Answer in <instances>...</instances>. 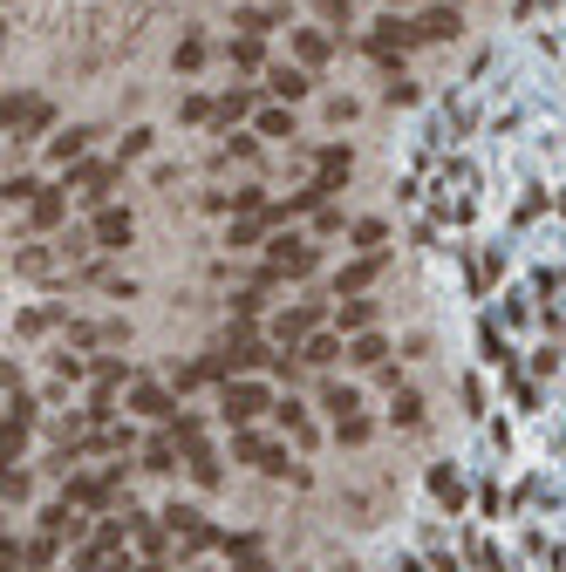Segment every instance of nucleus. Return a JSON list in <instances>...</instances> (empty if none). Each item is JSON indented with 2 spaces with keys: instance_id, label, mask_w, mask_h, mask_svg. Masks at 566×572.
Masks as SVG:
<instances>
[{
  "instance_id": "1",
  "label": "nucleus",
  "mask_w": 566,
  "mask_h": 572,
  "mask_svg": "<svg viewBox=\"0 0 566 572\" xmlns=\"http://www.w3.org/2000/svg\"><path fill=\"white\" fill-rule=\"evenodd\" d=\"M233 463H246V471H260L273 484H307V457L287 436H267V430H233Z\"/></svg>"
},
{
  "instance_id": "2",
  "label": "nucleus",
  "mask_w": 566,
  "mask_h": 572,
  "mask_svg": "<svg viewBox=\"0 0 566 572\" xmlns=\"http://www.w3.org/2000/svg\"><path fill=\"white\" fill-rule=\"evenodd\" d=\"M35 423H41V402H35L28 375L8 361V423H0V463H28V450H35Z\"/></svg>"
},
{
  "instance_id": "3",
  "label": "nucleus",
  "mask_w": 566,
  "mask_h": 572,
  "mask_svg": "<svg viewBox=\"0 0 566 572\" xmlns=\"http://www.w3.org/2000/svg\"><path fill=\"white\" fill-rule=\"evenodd\" d=\"M280 402V388L267 375H239V382H225L219 388V415H225V430H260L267 415Z\"/></svg>"
},
{
  "instance_id": "4",
  "label": "nucleus",
  "mask_w": 566,
  "mask_h": 572,
  "mask_svg": "<svg viewBox=\"0 0 566 572\" xmlns=\"http://www.w3.org/2000/svg\"><path fill=\"white\" fill-rule=\"evenodd\" d=\"M409 48H423V41H417V21L396 14V8H390V14H376L369 28H362V55H369V62H382V69H396V62L409 55Z\"/></svg>"
},
{
  "instance_id": "5",
  "label": "nucleus",
  "mask_w": 566,
  "mask_h": 572,
  "mask_svg": "<svg viewBox=\"0 0 566 572\" xmlns=\"http://www.w3.org/2000/svg\"><path fill=\"white\" fill-rule=\"evenodd\" d=\"M267 266H273V279H315L321 273V246L287 225V232H273V239H267Z\"/></svg>"
},
{
  "instance_id": "6",
  "label": "nucleus",
  "mask_w": 566,
  "mask_h": 572,
  "mask_svg": "<svg viewBox=\"0 0 566 572\" xmlns=\"http://www.w3.org/2000/svg\"><path fill=\"white\" fill-rule=\"evenodd\" d=\"M137 471H150V477H185V471H192V444H185L171 423H158V430L144 436V450H137Z\"/></svg>"
},
{
  "instance_id": "7",
  "label": "nucleus",
  "mask_w": 566,
  "mask_h": 572,
  "mask_svg": "<svg viewBox=\"0 0 566 572\" xmlns=\"http://www.w3.org/2000/svg\"><path fill=\"white\" fill-rule=\"evenodd\" d=\"M328 327V300H294V307H280V314L267 321V334L280 348H300V341H315V334Z\"/></svg>"
},
{
  "instance_id": "8",
  "label": "nucleus",
  "mask_w": 566,
  "mask_h": 572,
  "mask_svg": "<svg viewBox=\"0 0 566 572\" xmlns=\"http://www.w3.org/2000/svg\"><path fill=\"white\" fill-rule=\"evenodd\" d=\"M273 423H280V436L300 450V457H315L321 450V423H315V409H307L294 388H280V402H273Z\"/></svg>"
},
{
  "instance_id": "9",
  "label": "nucleus",
  "mask_w": 566,
  "mask_h": 572,
  "mask_svg": "<svg viewBox=\"0 0 566 572\" xmlns=\"http://www.w3.org/2000/svg\"><path fill=\"white\" fill-rule=\"evenodd\" d=\"M96 144H102V129H96V123H69V129H56V137L41 144V164L62 177V171H75V164H83Z\"/></svg>"
},
{
  "instance_id": "10",
  "label": "nucleus",
  "mask_w": 566,
  "mask_h": 572,
  "mask_svg": "<svg viewBox=\"0 0 566 572\" xmlns=\"http://www.w3.org/2000/svg\"><path fill=\"white\" fill-rule=\"evenodd\" d=\"M8 137H21V144L56 137V110H48L35 89H14V96H8Z\"/></svg>"
},
{
  "instance_id": "11",
  "label": "nucleus",
  "mask_w": 566,
  "mask_h": 572,
  "mask_svg": "<svg viewBox=\"0 0 566 572\" xmlns=\"http://www.w3.org/2000/svg\"><path fill=\"white\" fill-rule=\"evenodd\" d=\"M89 246L110 252V259H123V252L137 246V212H131V204H110V212H96V219H89Z\"/></svg>"
},
{
  "instance_id": "12",
  "label": "nucleus",
  "mask_w": 566,
  "mask_h": 572,
  "mask_svg": "<svg viewBox=\"0 0 566 572\" xmlns=\"http://www.w3.org/2000/svg\"><path fill=\"white\" fill-rule=\"evenodd\" d=\"M137 415V423H177V396L164 382H150V375H137V388H131V402H123Z\"/></svg>"
},
{
  "instance_id": "13",
  "label": "nucleus",
  "mask_w": 566,
  "mask_h": 572,
  "mask_svg": "<svg viewBox=\"0 0 566 572\" xmlns=\"http://www.w3.org/2000/svg\"><path fill=\"white\" fill-rule=\"evenodd\" d=\"M409 21H417V41H423V48H436V41H457V35H465V14H457L451 0H430V8H417Z\"/></svg>"
},
{
  "instance_id": "14",
  "label": "nucleus",
  "mask_w": 566,
  "mask_h": 572,
  "mask_svg": "<svg viewBox=\"0 0 566 572\" xmlns=\"http://www.w3.org/2000/svg\"><path fill=\"white\" fill-rule=\"evenodd\" d=\"M307 164H315V177L328 191H348V177H355V150L348 144H315L307 150Z\"/></svg>"
},
{
  "instance_id": "15",
  "label": "nucleus",
  "mask_w": 566,
  "mask_h": 572,
  "mask_svg": "<svg viewBox=\"0 0 566 572\" xmlns=\"http://www.w3.org/2000/svg\"><path fill=\"white\" fill-rule=\"evenodd\" d=\"M233 28L253 35V41H267L273 28H287V0H246V8H233Z\"/></svg>"
},
{
  "instance_id": "16",
  "label": "nucleus",
  "mask_w": 566,
  "mask_h": 572,
  "mask_svg": "<svg viewBox=\"0 0 566 572\" xmlns=\"http://www.w3.org/2000/svg\"><path fill=\"white\" fill-rule=\"evenodd\" d=\"M267 89L287 102V110H300V102L315 96V69H300V62H273V69H267Z\"/></svg>"
},
{
  "instance_id": "17",
  "label": "nucleus",
  "mask_w": 566,
  "mask_h": 572,
  "mask_svg": "<svg viewBox=\"0 0 566 572\" xmlns=\"http://www.w3.org/2000/svg\"><path fill=\"white\" fill-rule=\"evenodd\" d=\"M69 212H75V198H69L62 185H48V191H41V198L28 204V212H21V232H56V225H62Z\"/></svg>"
},
{
  "instance_id": "18",
  "label": "nucleus",
  "mask_w": 566,
  "mask_h": 572,
  "mask_svg": "<svg viewBox=\"0 0 566 572\" xmlns=\"http://www.w3.org/2000/svg\"><path fill=\"white\" fill-rule=\"evenodd\" d=\"M382 266H390V252H376V259H348V266L334 273V300H355V294H369V286L382 279Z\"/></svg>"
},
{
  "instance_id": "19",
  "label": "nucleus",
  "mask_w": 566,
  "mask_h": 572,
  "mask_svg": "<svg viewBox=\"0 0 566 572\" xmlns=\"http://www.w3.org/2000/svg\"><path fill=\"white\" fill-rule=\"evenodd\" d=\"M41 490V471H28V463H8V484H0V505H8V518H28Z\"/></svg>"
},
{
  "instance_id": "20",
  "label": "nucleus",
  "mask_w": 566,
  "mask_h": 572,
  "mask_svg": "<svg viewBox=\"0 0 566 572\" xmlns=\"http://www.w3.org/2000/svg\"><path fill=\"white\" fill-rule=\"evenodd\" d=\"M300 361H307V369H334V361H348V334L321 327L315 341H300Z\"/></svg>"
},
{
  "instance_id": "21",
  "label": "nucleus",
  "mask_w": 566,
  "mask_h": 572,
  "mask_svg": "<svg viewBox=\"0 0 566 572\" xmlns=\"http://www.w3.org/2000/svg\"><path fill=\"white\" fill-rule=\"evenodd\" d=\"M219 164H260V129H219Z\"/></svg>"
},
{
  "instance_id": "22",
  "label": "nucleus",
  "mask_w": 566,
  "mask_h": 572,
  "mask_svg": "<svg viewBox=\"0 0 566 572\" xmlns=\"http://www.w3.org/2000/svg\"><path fill=\"white\" fill-rule=\"evenodd\" d=\"M348 369H390V334H382V327L355 334V341H348Z\"/></svg>"
},
{
  "instance_id": "23",
  "label": "nucleus",
  "mask_w": 566,
  "mask_h": 572,
  "mask_svg": "<svg viewBox=\"0 0 566 572\" xmlns=\"http://www.w3.org/2000/svg\"><path fill=\"white\" fill-rule=\"evenodd\" d=\"M273 232H280V225H273L267 212H260V219H233V225H225V246H233V252H260Z\"/></svg>"
},
{
  "instance_id": "24",
  "label": "nucleus",
  "mask_w": 566,
  "mask_h": 572,
  "mask_svg": "<svg viewBox=\"0 0 566 572\" xmlns=\"http://www.w3.org/2000/svg\"><path fill=\"white\" fill-rule=\"evenodd\" d=\"M205 55H212V41H205L198 28H185V35H177V48H171V75H198Z\"/></svg>"
},
{
  "instance_id": "25",
  "label": "nucleus",
  "mask_w": 566,
  "mask_h": 572,
  "mask_svg": "<svg viewBox=\"0 0 566 572\" xmlns=\"http://www.w3.org/2000/svg\"><path fill=\"white\" fill-rule=\"evenodd\" d=\"M225 62H233V75H267V69H273L267 48L253 41V35H233V41H225Z\"/></svg>"
},
{
  "instance_id": "26",
  "label": "nucleus",
  "mask_w": 566,
  "mask_h": 572,
  "mask_svg": "<svg viewBox=\"0 0 566 572\" xmlns=\"http://www.w3.org/2000/svg\"><path fill=\"white\" fill-rule=\"evenodd\" d=\"M321 409H328V423L362 415V388H355V382H321Z\"/></svg>"
},
{
  "instance_id": "27",
  "label": "nucleus",
  "mask_w": 566,
  "mask_h": 572,
  "mask_svg": "<svg viewBox=\"0 0 566 572\" xmlns=\"http://www.w3.org/2000/svg\"><path fill=\"white\" fill-rule=\"evenodd\" d=\"M328 55H334V35L328 28H294V62L300 69H321Z\"/></svg>"
},
{
  "instance_id": "28",
  "label": "nucleus",
  "mask_w": 566,
  "mask_h": 572,
  "mask_svg": "<svg viewBox=\"0 0 566 572\" xmlns=\"http://www.w3.org/2000/svg\"><path fill=\"white\" fill-rule=\"evenodd\" d=\"M369 327H376V300L355 294V300L334 307V334H348V341H355V334H369Z\"/></svg>"
},
{
  "instance_id": "29",
  "label": "nucleus",
  "mask_w": 566,
  "mask_h": 572,
  "mask_svg": "<svg viewBox=\"0 0 566 572\" xmlns=\"http://www.w3.org/2000/svg\"><path fill=\"white\" fill-rule=\"evenodd\" d=\"M348 246H355V259L390 252V225H382V219H355V225H348Z\"/></svg>"
},
{
  "instance_id": "30",
  "label": "nucleus",
  "mask_w": 566,
  "mask_h": 572,
  "mask_svg": "<svg viewBox=\"0 0 566 572\" xmlns=\"http://www.w3.org/2000/svg\"><path fill=\"white\" fill-rule=\"evenodd\" d=\"M253 129H260V137H273V144H294V137H300V116L280 102V110H260V116H253Z\"/></svg>"
},
{
  "instance_id": "31",
  "label": "nucleus",
  "mask_w": 566,
  "mask_h": 572,
  "mask_svg": "<svg viewBox=\"0 0 566 572\" xmlns=\"http://www.w3.org/2000/svg\"><path fill=\"white\" fill-rule=\"evenodd\" d=\"M0 191H8V212H28L48 185H41V171H8V185H0Z\"/></svg>"
},
{
  "instance_id": "32",
  "label": "nucleus",
  "mask_w": 566,
  "mask_h": 572,
  "mask_svg": "<svg viewBox=\"0 0 566 572\" xmlns=\"http://www.w3.org/2000/svg\"><path fill=\"white\" fill-rule=\"evenodd\" d=\"M300 375H307L300 348H273V361H267V382H273V388H300Z\"/></svg>"
},
{
  "instance_id": "33",
  "label": "nucleus",
  "mask_w": 566,
  "mask_h": 572,
  "mask_svg": "<svg viewBox=\"0 0 566 572\" xmlns=\"http://www.w3.org/2000/svg\"><path fill=\"white\" fill-rule=\"evenodd\" d=\"M198 490H219V477H225V463H219V450L212 444H192V471H185Z\"/></svg>"
},
{
  "instance_id": "34",
  "label": "nucleus",
  "mask_w": 566,
  "mask_h": 572,
  "mask_svg": "<svg viewBox=\"0 0 566 572\" xmlns=\"http://www.w3.org/2000/svg\"><path fill=\"white\" fill-rule=\"evenodd\" d=\"M390 423L396 430H423V396L417 388H390Z\"/></svg>"
},
{
  "instance_id": "35",
  "label": "nucleus",
  "mask_w": 566,
  "mask_h": 572,
  "mask_svg": "<svg viewBox=\"0 0 566 572\" xmlns=\"http://www.w3.org/2000/svg\"><path fill=\"white\" fill-rule=\"evenodd\" d=\"M246 116H260V102H253V89H225V96H219V129H239Z\"/></svg>"
},
{
  "instance_id": "36",
  "label": "nucleus",
  "mask_w": 566,
  "mask_h": 572,
  "mask_svg": "<svg viewBox=\"0 0 566 572\" xmlns=\"http://www.w3.org/2000/svg\"><path fill=\"white\" fill-rule=\"evenodd\" d=\"M334 444H342V450L376 444V415H369V409H362V415H342V423H334Z\"/></svg>"
},
{
  "instance_id": "37",
  "label": "nucleus",
  "mask_w": 566,
  "mask_h": 572,
  "mask_svg": "<svg viewBox=\"0 0 566 572\" xmlns=\"http://www.w3.org/2000/svg\"><path fill=\"white\" fill-rule=\"evenodd\" d=\"M28 565H35V572L62 565V538H56V532H28Z\"/></svg>"
},
{
  "instance_id": "38",
  "label": "nucleus",
  "mask_w": 566,
  "mask_h": 572,
  "mask_svg": "<svg viewBox=\"0 0 566 572\" xmlns=\"http://www.w3.org/2000/svg\"><path fill=\"white\" fill-rule=\"evenodd\" d=\"M150 150H158V129H144V123H137V129H123L116 158H123V164H137V158H150Z\"/></svg>"
},
{
  "instance_id": "39",
  "label": "nucleus",
  "mask_w": 566,
  "mask_h": 572,
  "mask_svg": "<svg viewBox=\"0 0 566 572\" xmlns=\"http://www.w3.org/2000/svg\"><path fill=\"white\" fill-rule=\"evenodd\" d=\"M164 525H171L177 538H192V532L205 525V511H198V505H177V498H171V505H164Z\"/></svg>"
},
{
  "instance_id": "40",
  "label": "nucleus",
  "mask_w": 566,
  "mask_h": 572,
  "mask_svg": "<svg viewBox=\"0 0 566 572\" xmlns=\"http://www.w3.org/2000/svg\"><path fill=\"white\" fill-rule=\"evenodd\" d=\"M177 116H185L192 129L198 123H219V96H185V102H177Z\"/></svg>"
},
{
  "instance_id": "41",
  "label": "nucleus",
  "mask_w": 566,
  "mask_h": 572,
  "mask_svg": "<svg viewBox=\"0 0 566 572\" xmlns=\"http://www.w3.org/2000/svg\"><path fill=\"white\" fill-rule=\"evenodd\" d=\"M48 327H56V314H48V307H28V314L14 321V334H21V341H41Z\"/></svg>"
},
{
  "instance_id": "42",
  "label": "nucleus",
  "mask_w": 566,
  "mask_h": 572,
  "mask_svg": "<svg viewBox=\"0 0 566 572\" xmlns=\"http://www.w3.org/2000/svg\"><path fill=\"white\" fill-rule=\"evenodd\" d=\"M315 14H321V28H348V21H355V0H315Z\"/></svg>"
},
{
  "instance_id": "43",
  "label": "nucleus",
  "mask_w": 566,
  "mask_h": 572,
  "mask_svg": "<svg viewBox=\"0 0 566 572\" xmlns=\"http://www.w3.org/2000/svg\"><path fill=\"white\" fill-rule=\"evenodd\" d=\"M334 232H348V219L328 204V212H315V225H307V239H334Z\"/></svg>"
},
{
  "instance_id": "44",
  "label": "nucleus",
  "mask_w": 566,
  "mask_h": 572,
  "mask_svg": "<svg viewBox=\"0 0 566 572\" xmlns=\"http://www.w3.org/2000/svg\"><path fill=\"white\" fill-rule=\"evenodd\" d=\"M14 572H35V565H14Z\"/></svg>"
}]
</instances>
